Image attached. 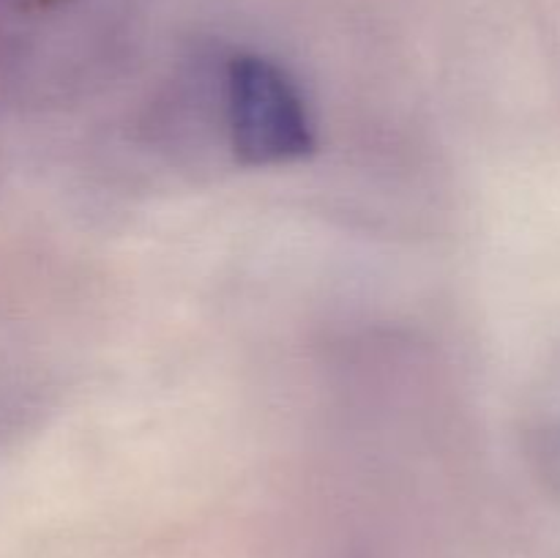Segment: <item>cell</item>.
Wrapping results in <instances>:
<instances>
[{"mask_svg": "<svg viewBox=\"0 0 560 558\" xmlns=\"http://www.w3.org/2000/svg\"><path fill=\"white\" fill-rule=\"evenodd\" d=\"M55 0H0V113L36 102L47 80L42 20Z\"/></svg>", "mask_w": 560, "mask_h": 558, "instance_id": "2", "label": "cell"}, {"mask_svg": "<svg viewBox=\"0 0 560 558\" xmlns=\"http://www.w3.org/2000/svg\"><path fill=\"white\" fill-rule=\"evenodd\" d=\"M14 388H11L9 377H5L3 367H0V432L9 430V421L14 416Z\"/></svg>", "mask_w": 560, "mask_h": 558, "instance_id": "3", "label": "cell"}, {"mask_svg": "<svg viewBox=\"0 0 560 558\" xmlns=\"http://www.w3.org/2000/svg\"><path fill=\"white\" fill-rule=\"evenodd\" d=\"M224 88L230 137L246 164H284L312 151L315 135L304 96L273 60L241 55L230 63Z\"/></svg>", "mask_w": 560, "mask_h": 558, "instance_id": "1", "label": "cell"}, {"mask_svg": "<svg viewBox=\"0 0 560 558\" xmlns=\"http://www.w3.org/2000/svg\"><path fill=\"white\" fill-rule=\"evenodd\" d=\"M545 457L550 460L552 474L560 479V419L552 421L545 432Z\"/></svg>", "mask_w": 560, "mask_h": 558, "instance_id": "4", "label": "cell"}]
</instances>
